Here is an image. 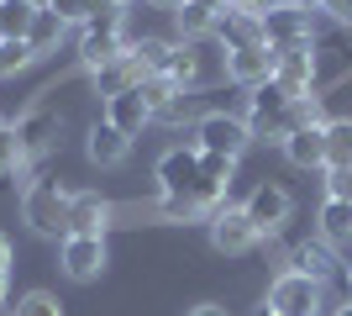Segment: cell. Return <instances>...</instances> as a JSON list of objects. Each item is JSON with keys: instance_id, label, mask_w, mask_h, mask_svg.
<instances>
[{"instance_id": "36", "label": "cell", "mask_w": 352, "mask_h": 316, "mask_svg": "<svg viewBox=\"0 0 352 316\" xmlns=\"http://www.w3.org/2000/svg\"><path fill=\"white\" fill-rule=\"evenodd\" d=\"M184 316H232V311H226V306H216V301H200V306H190Z\"/></svg>"}, {"instance_id": "24", "label": "cell", "mask_w": 352, "mask_h": 316, "mask_svg": "<svg viewBox=\"0 0 352 316\" xmlns=\"http://www.w3.org/2000/svg\"><path fill=\"white\" fill-rule=\"evenodd\" d=\"M137 85H142V74H137V63L126 59V53H121L116 63H105L100 74H95V90H100L105 101H111V95H121V90H137Z\"/></svg>"}, {"instance_id": "21", "label": "cell", "mask_w": 352, "mask_h": 316, "mask_svg": "<svg viewBox=\"0 0 352 316\" xmlns=\"http://www.w3.org/2000/svg\"><path fill=\"white\" fill-rule=\"evenodd\" d=\"M163 79H168L179 95H190L195 85L206 79V59H200V48H195V43H179L174 59H168V69H163Z\"/></svg>"}, {"instance_id": "26", "label": "cell", "mask_w": 352, "mask_h": 316, "mask_svg": "<svg viewBox=\"0 0 352 316\" xmlns=\"http://www.w3.org/2000/svg\"><path fill=\"white\" fill-rule=\"evenodd\" d=\"M63 21L53 11H37V21H32V32H27V43H32V53H37V59H47V53H53V48L63 43Z\"/></svg>"}, {"instance_id": "44", "label": "cell", "mask_w": 352, "mask_h": 316, "mask_svg": "<svg viewBox=\"0 0 352 316\" xmlns=\"http://www.w3.org/2000/svg\"><path fill=\"white\" fill-rule=\"evenodd\" d=\"M153 6H184V0H153Z\"/></svg>"}, {"instance_id": "27", "label": "cell", "mask_w": 352, "mask_h": 316, "mask_svg": "<svg viewBox=\"0 0 352 316\" xmlns=\"http://www.w3.org/2000/svg\"><path fill=\"white\" fill-rule=\"evenodd\" d=\"M174 16H179V32H184V43H195V37H210V32H216V11L195 6V0L174 6Z\"/></svg>"}, {"instance_id": "10", "label": "cell", "mask_w": 352, "mask_h": 316, "mask_svg": "<svg viewBox=\"0 0 352 316\" xmlns=\"http://www.w3.org/2000/svg\"><path fill=\"white\" fill-rule=\"evenodd\" d=\"M200 185V148L195 143H179L158 158V190L163 196H195Z\"/></svg>"}, {"instance_id": "3", "label": "cell", "mask_w": 352, "mask_h": 316, "mask_svg": "<svg viewBox=\"0 0 352 316\" xmlns=\"http://www.w3.org/2000/svg\"><path fill=\"white\" fill-rule=\"evenodd\" d=\"M126 16H100V21H85L79 32V69L85 74H100L105 63H116L126 53V32H121Z\"/></svg>"}, {"instance_id": "15", "label": "cell", "mask_w": 352, "mask_h": 316, "mask_svg": "<svg viewBox=\"0 0 352 316\" xmlns=\"http://www.w3.org/2000/svg\"><path fill=\"white\" fill-rule=\"evenodd\" d=\"M105 121L121 137H142V127H153V105L142 101V90H121V95L105 101Z\"/></svg>"}, {"instance_id": "43", "label": "cell", "mask_w": 352, "mask_h": 316, "mask_svg": "<svg viewBox=\"0 0 352 316\" xmlns=\"http://www.w3.org/2000/svg\"><path fill=\"white\" fill-rule=\"evenodd\" d=\"M331 316H352V301H347V306H337V311H331Z\"/></svg>"}, {"instance_id": "31", "label": "cell", "mask_w": 352, "mask_h": 316, "mask_svg": "<svg viewBox=\"0 0 352 316\" xmlns=\"http://www.w3.org/2000/svg\"><path fill=\"white\" fill-rule=\"evenodd\" d=\"M47 11L58 16L63 27H85L89 21V0H47Z\"/></svg>"}, {"instance_id": "18", "label": "cell", "mask_w": 352, "mask_h": 316, "mask_svg": "<svg viewBox=\"0 0 352 316\" xmlns=\"http://www.w3.org/2000/svg\"><path fill=\"white\" fill-rule=\"evenodd\" d=\"M126 148H132V137H121L111 121H95L89 127V137H85V153H89V164H100V169H116V164H126Z\"/></svg>"}, {"instance_id": "17", "label": "cell", "mask_w": 352, "mask_h": 316, "mask_svg": "<svg viewBox=\"0 0 352 316\" xmlns=\"http://www.w3.org/2000/svg\"><path fill=\"white\" fill-rule=\"evenodd\" d=\"M279 148H284V158H289L294 169H326V121H321V127H300V132H289Z\"/></svg>"}, {"instance_id": "19", "label": "cell", "mask_w": 352, "mask_h": 316, "mask_svg": "<svg viewBox=\"0 0 352 316\" xmlns=\"http://www.w3.org/2000/svg\"><path fill=\"white\" fill-rule=\"evenodd\" d=\"M174 48L168 37H126V59L137 63V74L142 79H163V69H168V59H174Z\"/></svg>"}, {"instance_id": "13", "label": "cell", "mask_w": 352, "mask_h": 316, "mask_svg": "<svg viewBox=\"0 0 352 316\" xmlns=\"http://www.w3.org/2000/svg\"><path fill=\"white\" fill-rule=\"evenodd\" d=\"M274 63H279V53L274 48H236V53H226V79L232 85H242V90H258L263 79H274Z\"/></svg>"}, {"instance_id": "6", "label": "cell", "mask_w": 352, "mask_h": 316, "mask_svg": "<svg viewBox=\"0 0 352 316\" xmlns=\"http://www.w3.org/2000/svg\"><path fill=\"white\" fill-rule=\"evenodd\" d=\"M268 311L274 316H316L321 311V285L316 280H305V274H294V269H284L274 285H268Z\"/></svg>"}, {"instance_id": "28", "label": "cell", "mask_w": 352, "mask_h": 316, "mask_svg": "<svg viewBox=\"0 0 352 316\" xmlns=\"http://www.w3.org/2000/svg\"><path fill=\"white\" fill-rule=\"evenodd\" d=\"M11 316H63V306H58L53 290H27V295L11 306Z\"/></svg>"}, {"instance_id": "11", "label": "cell", "mask_w": 352, "mask_h": 316, "mask_svg": "<svg viewBox=\"0 0 352 316\" xmlns=\"http://www.w3.org/2000/svg\"><path fill=\"white\" fill-rule=\"evenodd\" d=\"M111 206L95 190H69V216H63V238H105Z\"/></svg>"}, {"instance_id": "47", "label": "cell", "mask_w": 352, "mask_h": 316, "mask_svg": "<svg viewBox=\"0 0 352 316\" xmlns=\"http://www.w3.org/2000/svg\"><path fill=\"white\" fill-rule=\"evenodd\" d=\"M121 6H126V0H121Z\"/></svg>"}, {"instance_id": "12", "label": "cell", "mask_w": 352, "mask_h": 316, "mask_svg": "<svg viewBox=\"0 0 352 316\" xmlns=\"http://www.w3.org/2000/svg\"><path fill=\"white\" fill-rule=\"evenodd\" d=\"M111 253H105V238H63V274H69L74 285H89V280H100Z\"/></svg>"}, {"instance_id": "32", "label": "cell", "mask_w": 352, "mask_h": 316, "mask_svg": "<svg viewBox=\"0 0 352 316\" xmlns=\"http://www.w3.org/2000/svg\"><path fill=\"white\" fill-rule=\"evenodd\" d=\"M232 169H236V158H221V153H200V180L232 185Z\"/></svg>"}, {"instance_id": "33", "label": "cell", "mask_w": 352, "mask_h": 316, "mask_svg": "<svg viewBox=\"0 0 352 316\" xmlns=\"http://www.w3.org/2000/svg\"><path fill=\"white\" fill-rule=\"evenodd\" d=\"M326 200H347L352 206V169H326Z\"/></svg>"}, {"instance_id": "9", "label": "cell", "mask_w": 352, "mask_h": 316, "mask_svg": "<svg viewBox=\"0 0 352 316\" xmlns=\"http://www.w3.org/2000/svg\"><path fill=\"white\" fill-rule=\"evenodd\" d=\"M294 95L284 90L279 79H263L258 90H252V111H248V132L252 137H279L284 143V111H289Z\"/></svg>"}, {"instance_id": "16", "label": "cell", "mask_w": 352, "mask_h": 316, "mask_svg": "<svg viewBox=\"0 0 352 316\" xmlns=\"http://www.w3.org/2000/svg\"><path fill=\"white\" fill-rule=\"evenodd\" d=\"M274 53H279L274 79H279L289 95H310V85H316V53H310V48H274Z\"/></svg>"}, {"instance_id": "37", "label": "cell", "mask_w": 352, "mask_h": 316, "mask_svg": "<svg viewBox=\"0 0 352 316\" xmlns=\"http://www.w3.org/2000/svg\"><path fill=\"white\" fill-rule=\"evenodd\" d=\"M11 269V238H6V232H0V274Z\"/></svg>"}, {"instance_id": "5", "label": "cell", "mask_w": 352, "mask_h": 316, "mask_svg": "<svg viewBox=\"0 0 352 316\" xmlns=\"http://www.w3.org/2000/svg\"><path fill=\"white\" fill-rule=\"evenodd\" d=\"M210 248L216 253H226V258H242V253H252L258 248V227L248 222V211L242 206H216L210 211Z\"/></svg>"}, {"instance_id": "45", "label": "cell", "mask_w": 352, "mask_h": 316, "mask_svg": "<svg viewBox=\"0 0 352 316\" xmlns=\"http://www.w3.org/2000/svg\"><path fill=\"white\" fill-rule=\"evenodd\" d=\"M27 6H37V11H47V0H27Z\"/></svg>"}, {"instance_id": "22", "label": "cell", "mask_w": 352, "mask_h": 316, "mask_svg": "<svg viewBox=\"0 0 352 316\" xmlns=\"http://www.w3.org/2000/svg\"><path fill=\"white\" fill-rule=\"evenodd\" d=\"M321 242H331V248H352V206H347V200H326V206H321Z\"/></svg>"}, {"instance_id": "30", "label": "cell", "mask_w": 352, "mask_h": 316, "mask_svg": "<svg viewBox=\"0 0 352 316\" xmlns=\"http://www.w3.org/2000/svg\"><path fill=\"white\" fill-rule=\"evenodd\" d=\"M21 164H27V158H21V137H16V127H0V180L16 174Z\"/></svg>"}, {"instance_id": "35", "label": "cell", "mask_w": 352, "mask_h": 316, "mask_svg": "<svg viewBox=\"0 0 352 316\" xmlns=\"http://www.w3.org/2000/svg\"><path fill=\"white\" fill-rule=\"evenodd\" d=\"M321 11L331 21H342V27H352V0H321Z\"/></svg>"}, {"instance_id": "14", "label": "cell", "mask_w": 352, "mask_h": 316, "mask_svg": "<svg viewBox=\"0 0 352 316\" xmlns=\"http://www.w3.org/2000/svg\"><path fill=\"white\" fill-rule=\"evenodd\" d=\"M216 37L226 53H236V48H263V16L258 11H221L216 16Z\"/></svg>"}, {"instance_id": "46", "label": "cell", "mask_w": 352, "mask_h": 316, "mask_svg": "<svg viewBox=\"0 0 352 316\" xmlns=\"http://www.w3.org/2000/svg\"><path fill=\"white\" fill-rule=\"evenodd\" d=\"M258 316H274V311H268V306H263V311H258Z\"/></svg>"}, {"instance_id": "4", "label": "cell", "mask_w": 352, "mask_h": 316, "mask_svg": "<svg viewBox=\"0 0 352 316\" xmlns=\"http://www.w3.org/2000/svg\"><path fill=\"white\" fill-rule=\"evenodd\" d=\"M252 143L248 121L242 116H226V111H206V116L195 121V148L200 153H221V158H242Z\"/></svg>"}, {"instance_id": "7", "label": "cell", "mask_w": 352, "mask_h": 316, "mask_svg": "<svg viewBox=\"0 0 352 316\" xmlns=\"http://www.w3.org/2000/svg\"><path fill=\"white\" fill-rule=\"evenodd\" d=\"M242 211H248V222L258 227V238H274V232H284V222L294 216V200L284 185H252V196L242 200Z\"/></svg>"}, {"instance_id": "23", "label": "cell", "mask_w": 352, "mask_h": 316, "mask_svg": "<svg viewBox=\"0 0 352 316\" xmlns=\"http://www.w3.org/2000/svg\"><path fill=\"white\" fill-rule=\"evenodd\" d=\"M32 21H37V6H27V0H0V43H27Z\"/></svg>"}, {"instance_id": "2", "label": "cell", "mask_w": 352, "mask_h": 316, "mask_svg": "<svg viewBox=\"0 0 352 316\" xmlns=\"http://www.w3.org/2000/svg\"><path fill=\"white\" fill-rule=\"evenodd\" d=\"M263 43L268 48H310L316 43V11L294 6V0H279V6H263Z\"/></svg>"}, {"instance_id": "41", "label": "cell", "mask_w": 352, "mask_h": 316, "mask_svg": "<svg viewBox=\"0 0 352 316\" xmlns=\"http://www.w3.org/2000/svg\"><path fill=\"white\" fill-rule=\"evenodd\" d=\"M342 285H347V301H352V264L342 269Z\"/></svg>"}, {"instance_id": "39", "label": "cell", "mask_w": 352, "mask_h": 316, "mask_svg": "<svg viewBox=\"0 0 352 316\" xmlns=\"http://www.w3.org/2000/svg\"><path fill=\"white\" fill-rule=\"evenodd\" d=\"M232 6H236V11H263L268 0H232Z\"/></svg>"}, {"instance_id": "8", "label": "cell", "mask_w": 352, "mask_h": 316, "mask_svg": "<svg viewBox=\"0 0 352 316\" xmlns=\"http://www.w3.org/2000/svg\"><path fill=\"white\" fill-rule=\"evenodd\" d=\"M16 137H21V158L37 164V158H47V153L63 143V116L47 111V105H32L27 116L16 121Z\"/></svg>"}, {"instance_id": "1", "label": "cell", "mask_w": 352, "mask_h": 316, "mask_svg": "<svg viewBox=\"0 0 352 316\" xmlns=\"http://www.w3.org/2000/svg\"><path fill=\"white\" fill-rule=\"evenodd\" d=\"M21 216H27L32 232H43V238H58L63 232V216H69V190L58 180H32L21 190Z\"/></svg>"}, {"instance_id": "38", "label": "cell", "mask_w": 352, "mask_h": 316, "mask_svg": "<svg viewBox=\"0 0 352 316\" xmlns=\"http://www.w3.org/2000/svg\"><path fill=\"white\" fill-rule=\"evenodd\" d=\"M195 6H206V11H216V16H221V11H232V0H195Z\"/></svg>"}, {"instance_id": "48", "label": "cell", "mask_w": 352, "mask_h": 316, "mask_svg": "<svg viewBox=\"0 0 352 316\" xmlns=\"http://www.w3.org/2000/svg\"><path fill=\"white\" fill-rule=\"evenodd\" d=\"M0 127H6V121H0Z\"/></svg>"}, {"instance_id": "20", "label": "cell", "mask_w": 352, "mask_h": 316, "mask_svg": "<svg viewBox=\"0 0 352 316\" xmlns=\"http://www.w3.org/2000/svg\"><path fill=\"white\" fill-rule=\"evenodd\" d=\"M289 269L305 274V280H316V285H326V280L337 274V253H331V242H300L289 253Z\"/></svg>"}, {"instance_id": "25", "label": "cell", "mask_w": 352, "mask_h": 316, "mask_svg": "<svg viewBox=\"0 0 352 316\" xmlns=\"http://www.w3.org/2000/svg\"><path fill=\"white\" fill-rule=\"evenodd\" d=\"M326 169H352V116L326 121Z\"/></svg>"}, {"instance_id": "40", "label": "cell", "mask_w": 352, "mask_h": 316, "mask_svg": "<svg viewBox=\"0 0 352 316\" xmlns=\"http://www.w3.org/2000/svg\"><path fill=\"white\" fill-rule=\"evenodd\" d=\"M11 301V280H6V274H0V306Z\"/></svg>"}, {"instance_id": "34", "label": "cell", "mask_w": 352, "mask_h": 316, "mask_svg": "<svg viewBox=\"0 0 352 316\" xmlns=\"http://www.w3.org/2000/svg\"><path fill=\"white\" fill-rule=\"evenodd\" d=\"M163 216H200V206H195V196H163Z\"/></svg>"}, {"instance_id": "29", "label": "cell", "mask_w": 352, "mask_h": 316, "mask_svg": "<svg viewBox=\"0 0 352 316\" xmlns=\"http://www.w3.org/2000/svg\"><path fill=\"white\" fill-rule=\"evenodd\" d=\"M27 63H37V53H32V43H0V79L21 74Z\"/></svg>"}, {"instance_id": "42", "label": "cell", "mask_w": 352, "mask_h": 316, "mask_svg": "<svg viewBox=\"0 0 352 316\" xmlns=\"http://www.w3.org/2000/svg\"><path fill=\"white\" fill-rule=\"evenodd\" d=\"M294 6H305V11H321V0H294Z\"/></svg>"}]
</instances>
